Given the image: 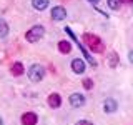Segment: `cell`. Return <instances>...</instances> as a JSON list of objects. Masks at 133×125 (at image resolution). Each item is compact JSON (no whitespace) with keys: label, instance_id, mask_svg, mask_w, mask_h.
Here are the masks:
<instances>
[{"label":"cell","instance_id":"6da1fadb","mask_svg":"<svg viewBox=\"0 0 133 125\" xmlns=\"http://www.w3.org/2000/svg\"><path fill=\"white\" fill-rule=\"evenodd\" d=\"M83 42H85V43L88 45V48L93 50V52H103V50H105L100 37L93 35V33H85V35H83Z\"/></svg>","mask_w":133,"mask_h":125},{"label":"cell","instance_id":"7a4b0ae2","mask_svg":"<svg viewBox=\"0 0 133 125\" xmlns=\"http://www.w3.org/2000/svg\"><path fill=\"white\" fill-rule=\"evenodd\" d=\"M43 33H45V28L42 27V25H35V27H32L30 30L25 33V39L33 43V42H38L42 37H43Z\"/></svg>","mask_w":133,"mask_h":125},{"label":"cell","instance_id":"3957f363","mask_svg":"<svg viewBox=\"0 0 133 125\" xmlns=\"http://www.w3.org/2000/svg\"><path fill=\"white\" fill-rule=\"evenodd\" d=\"M28 77H30V80H33V82H40L42 78L45 77V68L38 64L32 65L30 70H28Z\"/></svg>","mask_w":133,"mask_h":125},{"label":"cell","instance_id":"277c9868","mask_svg":"<svg viewBox=\"0 0 133 125\" xmlns=\"http://www.w3.org/2000/svg\"><path fill=\"white\" fill-rule=\"evenodd\" d=\"M65 32H66V33H68V35H70V37H72V40H75V42H77V45H78V47H80V48H82V53H83V55H85V58H87V60H88V62H90V65H91V67H97V60H95V58H93V57H91V55H90V53H88V52H87V50H85V48H83V45H82V42H80V40H78V39H77V37H75V35H73V32H72V30H70V28H68V27H65Z\"/></svg>","mask_w":133,"mask_h":125},{"label":"cell","instance_id":"5b68a950","mask_svg":"<svg viewBox=\"0 0 133 125\" xmlns=\"http://www.w3.org/2000/svg\"><path fill=\"white\" fill-rule=\"evenodd\" d=\"M85 103V97L82 93H72L70 95V105L72 107H82Z\"/></svg>","mask_w":133,"mask_h":125},{"label":"cell","instance_id":"8992f818","mask_svg":"<svg viewBox=\"0 0 133 125\" xmlns=\"http://www.w3.org/2000/svg\"><path fill=\"white\" fill-rule=\"evenodd\" d=\"M66 17V12L63 7H53L52 8V18L53 20H63Z\"/></svg>","mask_w":133,"mask_h":125},{"label":"cell","instance_id":"52a82bcc","mask_svg":"<svg viewBox=\"0 0 133 125\" xmlns=\"http://www.w3.org/2000/svg\"><path fill=\"white\" fill-rule=\"evenodd\" d=\"M37 120H38V118H37V115L32 114V112H27V114L22 115V123L23 125H35Z\"/></svg>","mask_w":133,"mask_h":125},{"label":"cell","instance_id":"ba28073f","mask_svg":"<svg viewBox=\"0 0 133 125\" xmlns=\"http://www.w3.org/2000/svg\"><path fill=\"white\" fill-rule=\"evenodd\" d=\"M72 70L75 73H83L85 72V62L80 60V58H75L72 62Z\"/></svg>","mask_w":133,"mask_h":125},{"label":"cell","instance_id":"9c48e42d","mask_svg":"<svg viewBox=\"0 0 133 125\" xmlns=\"http://www.w3.org/2000/svg\"><path fill=\"white\" fill-rule=\"evenodd\" d=\"M60 103H62V98H60V95H58V93H52L48 97V105L50 107L57 108V107H60Z\"/></svg>","mask_w":133,"mask_h":125},{"label":"cell","instance_id":"30bf717a","mask_svg":"<svg viewBox=\"0 0 133 125\" xmlns=\"http://www.w3.org/2000/svg\"><path fill=\"white\" fill-rule=\"evenodd\" d=\"M10 72H12V75H15V77H18V75H22V73L25 72V68H23V65L20 64V62H15V64L12 65Z\"/></svg>","mask_w":133,"mask_h":125},{"label":"cell","instance_id":"8fae6325","mask_svg":"<svg viewBox=\"0 0 133 125\" xmlns=\"http://www.w3.org/2000/svg\"><path fill=\"white\" fill-rule=\"evenodd\" d=\"M116 102L115 100H111V98H107L105 100V103H103V108H105V112H115L116 110Z\"/></svg>","mask_w":133,"mask_h":125},{"label":"cell","instance_id":"7c38bea8","mask_svg":"<svg viewBox=\"0 0 133 125\" xmlns=\"http://www.w3.org/2000/svg\"><path fill=\"white\" fill-rule=\"evenodd\" d=\"M32 5L37 8V10H45L48 7V0H32Z\"/></svg>","mask_w":133,"mask_h":125},{"label":"cell","instance_id":"4fadbf2b","mask_svg":"<svg viewBox=\"0 0 133 125\" xmlns=\"http://www.w3.org/2000/svg\"><path fill=\"white\" fill-rule=\"evenodd\" d=\"M58 50H60L62 53H68L70 50H72V43H70L68 40H63V42H60V43H58Z\"/></svg>","mask_w":133,"mask_h":125},{"label":"cell","instance_id":"5bb4252c","mask_svg":"<svg viewBox=\"0 0 133 125\" xmlns=\"http://www.w3.org/2000/svg\"><path fill=\"white\" fill-rule=\"evenodd\" d=\"M7 33H8V25L3 18H0V39L7 37Z\"/></svg>","mask_w":133,"mask_h":125},{"label":"cell","instance_id":"9a60e30c","mask_svg":"<svg viewBox=\"0 0 133 125\" xmlns=\"http://www.w3.org/2000/svg\"><path fill=\"white\" fill-rule=\"evenodd\" d=\"M120 3H122V0H108V7L113 8V10H118Z\"/></svg>","mask_w":133,"mask_h":125},{"label":"cell","instance_id":"2e32d148","mask_svg":"<svg viewBox=\"0 0 133 125\" xmlns=\"http://www.w3.org/2000/svg\"><path fill=\"white\" fill-rule=\"evenodd\" d=\"M110 65H111V67L116 65V53H115V52L110 53Z\"/></svg>","mask_w":133,"mask_h":125},{"label":"cell","instance_id":"e0dca14e","mask_svg":"<svg viewBox=\"0 0 133 125\" xmlns=\"http://www.w3.org/2000/svg\"><path fill=\"white\" fill-rule=\"evenodd\" d=\"M91 85H93V83H91L90 78H85V80H83V87H85V89H91Z\"/></svg>","mask_w":133,"mask_h":125},{"label":"cell","instance_id":"ac0fdd59","mask_svg":"<svg viewBox=\"0 0 133 125\" xmlns=\"http://www.w3.org/2000/svg\"><path fill=\"white\" fill-rule=\"evenodd\" d=\"M77 125H91L90 122H87V120H80V122H78Z\"/></svg>","mask_w":133,"mask_h":125},{"label":"cell","instance_id":"d6986e66","mask_svg":"<svg viewBox=\"0 0 133 125\" xmlns=\"http://www.w3.org/2000/svg\"><path fill=\"white\" fill-rule=\"evenodd\" d=\"M128 58H130V62H131V64H133V50H131V52H130V55H128Z\"/></svg>","mask_w":133,"mask_h":125},{"label":"cell","instance_id":"ffe728a7","mask_svg":"<svg viewBox=\"0 0 133 125\" xmlns=\"http://www.w3.org/2000/svg\"><path fill=\"white\" fill-rule=\"evenodd\" d=\"M88 2H91V3H98L100 0H88Z\"/></svg>","mask_w":133,"mask_h":125},{"label":"cell","instance_id":"44dd1931","mask_svg":"<svg viewBox=\"0 0 133 125\" xmlns=\"http://www.w3.org/2000/svg\"><path fill=\"white\" fill-rule=\"evenodd\" d=\"M0 125H3V120L2 118H0Z\"/></svg>","mask_w":133,"mask_h":125},{"label":"cell","instance_id":"7402d4cb","mask_svg":"<svg viewBox=\"0 0 133 125\" xmlns=\"http://www.w3.org/2000/svg\"><path fill=\"white\" fill-rule=\"evenodd\" d=\"M125 2H131V0H125Z\"/></svg>","mask_w":133,"mask_h":125}]
</instances>
